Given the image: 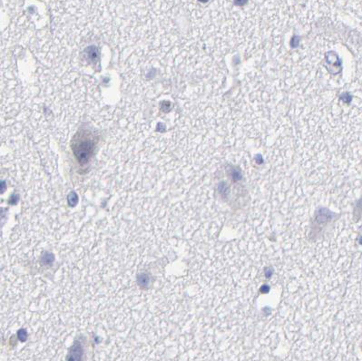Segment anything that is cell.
I'll list each match as a JSON object with an SVG mask.
<instances>
[{
    "label": "cell",
    "instance_id": "obj_1",
    "mask_svg": "<svg viewBox=\"0 0 362 361\" xmlns=\"http://www.w3.org/2000/svg\"><path fill=\"white\" fill-rule=\"evenodd\" d=\"M83 356V349L80 344L75 343L72 347V349L68 355L67 360L68 361H81Z\"/></svg>",
    "mask_w": 362,
    "mask_h": 361
}]
</instances>
